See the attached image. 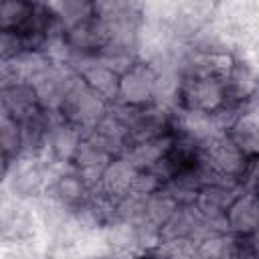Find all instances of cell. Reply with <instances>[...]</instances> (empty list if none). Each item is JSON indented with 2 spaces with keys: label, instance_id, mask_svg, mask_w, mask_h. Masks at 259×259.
<instances>
[{
  "label": "cell",
  "instance_id": "1",
  "mask_svg": "<svg viewBox=\"0 0 259 259\" xmlns=\"http://www.w3.org/2000/svg\"><path fill=\"white\" fill-rule=\"evenodd\" d=\"M4 196L20 202H36L45 196L49 180V164L30 158H18L2 168Z\"/></svg>",
  "mask_w": 259,
  "mask_h": 259
},
{
  "label": "cell",
  "instance_id": "2",
  "mask_svg": "<svg viewBox=\"0 0 259 259\" xmlns=\"http://www.w3.org/2000/svg\"><path fill=\"white\" fill-rule=\"evenodd\" d=\"M109 111V103L103 101L95 91H91L85 81L79 77L71 87L59 115L73 123L83 134H89Z\"/></svg>",
  "mask_w": 259,
  "mask_h": 259
},
{
  "label": "cell",
  "instance_id": "3",
  "mask_svg": "<svg viewBox=\"0 0 259 259\" xmlns=\"http://www.w3.org/2000/svg\"><path fill=\"white\" fill-rule=\"evenodd\" d=\"M227 103L225 83L212 75H194L184 77L180 83L178 95V111H198V113H214Z\"/></svg>",
  "mask_w": 259,
  "mask_h": 259
},
{
  "label": "cell",
  "instance_id": "4",
  "mask_svg": "<svg viewBox=\"0 0 259 259\" xmlns=\"http://www.w3.org/2000/svg\"><path fill=\"white\" fill-rule=\"evenodd\" d=\"M93 190L87 186V182L79 176V172L71 164H53L49 166V180L45 198L73 210L79 204H83Z\"/></svg>",
  "mask_w": 259,
  "mask_h": 259
},
{
  "label": "cell",
  "instance_id": "5",
  "mask_svg": "<svg viewBox=\"0 0 259 259\" xmlns=\"http://www.w3.org/2000/svg\"><path fill=\"white\" fill-rule=\"evenodd\" d=\"M158 97V69L146 61L132 65L119 79L117 103L130 107L154 105Z\"/></svg>",
  "mask_w": 259,
  "mask_h": 259
},
{
  "label": "cell",
  "instance_id": "6",
  "mask_svg": "<svg viewBox=\"0 0 259 259\" xmlns=\"http://www.w3.org/2000/svg\"><path fill=\"white\" fill-rule=\"evenodd\" d=\"M243 194V188L237 180H219L202 186L194 200V208L202 214L206 223H210L219 231H227L225 214L229 206Z\"/></svg>",
  "mask_w": 259,
  "mask_h": 259
},
{
  "label": "cell",
  "instance_id": "7",
  "mask_svg": "<svg viewBox=\"0 0 259 259\" xmlns=\"http://www.w3.org/2000/svg\"><path fill=\"white\" fill-rule=\"evenodd\" d=\"M202 160L219 176L239 182L249 158L233 144V140L227 134H221L202 148Z\"/></svg>",
  "mask_w": 259,
  "mask_h": 259
},
{
  "label": "cell",
  "instance_id": "8",
  "mask_svg": "<svg viewBox=\"0 0 259 259\" xmlns=\"http://www.w3.org/2000/svg\"><path fill=\"white\" fill-rule=\"evenodd\" d=\"M235 65L223 79L225 91H227V101L237 103V105H249L255 93L259 91V63L253 59L235 53Z\"/></svg>",
  "mask_w": 259,
  "mask_h": 259
},
{
  "label": "cell",
  "instance_id": "9",
  "mask_svg": "<svg viewBox=\"0 0 259 259\" xmlns=\"http://www.w3.org/2000/svg\"><path fill=\"white\" fill-rule=\"evenodd\" d=\"M85 134L77 130L73 123L63 119L59 113L51 115L49 125V142H47V164H71L81 140Z\"/></svg>",
  "mask_w": 259,
  "mask_h": 259
},
{
  "label": "cell",
  "instance_id": "10",
  "mask_svg": "<svg viewBox=\"0 0 259 259\" xmlns=\"http://www.w3.org/2000/svg\"><path fill=\"white\" fill-rule=\"evenodd\" d=\"M65 40L73 57H95L109 42V28L97 16H91L65 30Z\"/></svg>",
  "mask_w": 259,
  "mask_h": 259
},
{
  "label": "cell",
  "instance_id": "11",
  "mask_svg": "<svg viewBox=\"0 0 259 259\" xmlns=\"http://www.w3.org/2000/svg\"><path fill=\"white\" fill-rule=\"evenodd\" d=\"M111 160H113L111 154H107L103 148H99L89 138H83L73 160H71V166L79 172V176L87 182V186L91 190H97L101 176H103V172Z\"/></svg>",
  "mask_w": 259,
  "mask_h": 259
},
{
  "label": "cell",
  "instance_id": "12",
  "mask_svg": "<svg viewBox=\"0 0 259 259\" xmlns=\"http://www.w3.org/2000/svg\"><path fill=\"white\" fill-rule=\"evenodd\" d=\"M0 111L22 123L42 109L38 105L34 87L30 83H16V85L0 87Z\"/></svg>",
  "mask_w": 259,
  "mask_h": 259
},
{
  "label": "cell",
  "instance_id": "13",
  "mask_svg": "<svg viewBox=\"0 0 259 259\" xmlns=\"http://www.w3.org/2000/svg\"><path fill=\"white\" fill-rule=\"evenodd\" d=\"M174 134L190 140L192 144H196L202 150L208 142H212L217 136H221L225 132H221L212 113H198V111H182L180 109L176 113V119H174Z\"/></svg>",
  "mask_w": 259,
  "mask_h": 259
},
{
  "label": "cell",
  "instance_id": "14",
  "mask_svg": "<svg viewBox=\"0 0 259 259\" xmlns=\"http://www.w3.org/2000/svg\"><path fill=\"white\" fill-rule=\"evenodd\" d=\"M138 174L140 172L123 156H117V158H113L107 164L97 190L105 198H109L111 202H115L117 198H121V196H125V194H130L134 190L136 180H138Z\"/></svg>",
  "mask_w": 259,
  "mask_h": 259
},
{
  "label": "cell",
  "instance_id": "15",
  "mask_svg": "<svg viewBox=\"0 0 259 259\" xmlns=\"http://www.w3.org/2000/svg\"><path fill=\"white\" fill-rule=\"evenodd\" d=\"M225 227L231 235L239 239H247L259 229V204L257 196L243 192L227 210L225 214Z\"/></svg>",
  "mask_w": 259,
  "mask_h": 259
},
{
  "label": "cell",
  "instance_id": "16",
  "mask_svg": "<svg viewBox=\"0 0 259 259\" xmlns=\"http://www.w3.org/2000/svg\"><path fill=\"white\" fill-rule=\"evenodd\" d=\"M172 144H174V134L146 140V142H136V144L127 146L123 158L138 172H148L168 156V152L172 150Z\"/></svg>",
  "mask_w": 259,
  "mask_h": 259
},
{
  "label": "cell",
  "instance_id": "17",
  "mask_svg": "<svg viewBox=\"0 0 259 259\" xmlns=\"http://www.w3.org/2000/svg\"><path fill=\"white\" fill-rule=\"evenodd\" d=\"M85 138H89L91 142H95L99 148H103L113 158L123 156L125 150H127V146H130L127 127L111 111H107V115L89 134H85Z\"/></svg>",
  "mask_w": 259,
  "mask_h": 259
},
{
  "label": "cell",
  "instance_id": "18",
  "mask_svg": "<svg viewBox=\"0 0 259 259\" xmlns=\"http://www.w3.org/2000/svg\"><path fill=\"white\" fill-rule=\"evenodd\" d=\"M227 136L247 158L257 156L259 154V109L245 107L243 113L237 117V121L229 127Z\"/></svg>",
  "mask_w": 259,
  "mask_h": 259
},
{
  "label": "cell",
  "instance_id": "19",
  "mask_svg": "<svg viewBox=\"0 0 259 259\" xmlns=\"http://www.w3.org/2000/svg\"><path fill=\"white\" fill-rule=\"evenodd\" d=\"M241 239L229 231H214L196 241V259H235Z\"/></svg>",
  "mask_w": 259,
  "mask_h": 259
},
{
  "label": "cell",
  "instance_id": "20",
  "mask_svg": "<svg viewBox=\"0 0 259 259\" xmlns=\"http://www.w3.org/2000/svg\"><path fill=\"white\" fill-rule=\"evenodd\" d=\"M97 61L107 65L109 69H113L115 73L123 75L132 65H136L140 61V51L138 47L119 42V40H109L97 55Z\"/></svg>",
  "mask_w": 259,
  "mask_h": 259
},
{
  "label": "cell",
  "instance_id": "21",
  "mask_svg": "<svg viewBox=\"0 0 259 259\" xmlns=\"http://www.w3.org/2000/svg\"><path fill=\"white\" fill-rule=\"evenodd\" d=\"M0 148H2V168H8L22 154V125L20 121L0 115Z\"/></svg>",
  "mask_w": 259,
  "mask_h": 259
},
{
  "label": "cell",
  "instance_id": "22",
  "mask_svg": "<svg viewBox=\"0 0 259 259\" xmlns=\"http://www.w3.org/2000/svg\"><path fill=\"white\" fill-rule=\"evenodd\" d=\"M178 208H180V204L164 186L146 196V221L156 225L158 229H162L174 217V212Z\"/></svg>",
  "mask_w": 259,
  "mask_h": 259
},
{
  "label": "cell",
  "instance_id": "23",
  "mask_svg": "<svg viewBox=\"0 0 259 259\" xmlns=\"http://www.w3.org/2000/svg\"><path fill=\"white\" fill-rule=\"evenodd\" d=\"M47 6L65 30L93 16V2L87 0H59V2H47Z\"/></svg>",
  "mask_w": 259,
  "mask_h": 259
},
{
  "label": "cell",
  "instance_id": "24",
  "mask_svg": "<svg viewBox=\"0 0 259 259\" xmlns=\"http://www.w3.org/2000/svg\"><path fill=\"white\" fill-rule=\"evenodd\" d=\"M34 12V2L26 0H4L0 4V30L20 32Z\"/></svg>",
  "mask_w": 259,
  "mask_h": 259
},
{
  "label": "cell",
  "instance_id": "25",
  "mask_svg": "<svg viewBox=\"0 0 259 259\" xmlns=\"http://www.w3.org/2000/svg\"><path fill=\"white\" fill-rule=\"evenodd\" d=\"M146 219V196L138 192H130L113 202V221H121L127 225H138Z\"/></svg>",
  "mask_w": 259,
  "mask_h": 259
},
{
  "label": "cell",
  "instance_id": "26",
  "mask_svg": "<svg viewBox=\"0 0 259 259\" xmlns=\"http://www.w3.org/2000/svg\"><path fill=\"white\" fill-rule=\"evenodd\" d=\"M158 253L164 259H196V241L192 239H168L162 241Z\"/></svg>",
  "mask_w": 259,
  "mask_h": 259
},
{
  "label": "cell",
  "instance_id": "27",
  "mask_svg": "<svg viewBox=\"0 0 259 259\" xmlns=\"http://www.w3.org/2000/svg\"><path fill=\"white\" fill-rule=\"evenodd\" d=\"M24 53H28V49H26V42H24L22 34L0 30V63L14 61Z\"/></svg>",
  "mask_w": 259,
  "mask_h": 259
},
{
  "label": "cell",
  "instance_id": "28",
  "mask_svg": "<svg viewBox=\"0 0 259 259\" xmlns=\"http://www.w3.org/2000/svg\"><path fill=\"white\" fill-rule=\"evenodd\" d=\"M245 243H247V247H249V249L259 257V229H257L253 235H249V237L245 239Z\"/></svg>",
  "mask_w": 259,
  "mask_h": 259
},
{
  "label": "cell",
  "instance_id": "29",
  "mask_svg": "<svg viewBox=\"0 0 259 259\" xmlns=\"http://www.w3.org/2000/svg\"><path fill=\"white\" fill-rule=\"evenodd\" d=\"M136 259H164L158 251H152V253H142V255H138Z\"/></svg>",
  "mask_w": 259,
  "mask_h": 259
},
{
  "label": "cell",
  "instance_id": "30",
  "mask_svg": "<svg viewBox=\"0 0 259 259\" xmlns=\"http://www.w3.org/2000/svg\"><path fill=\"white\" fill-rule=\"evenodd\" d=\"M42 259H55V257H51V255H49V253H47V255H45V257H42Z\"/></svg>",
  "mask_w": 259,
  "mask_h": 259
},
{
  "label": "cell",
  "instance_id": "31",
  "mask_svg": "<svg viewBox=\"0 0 259 259\" xmlns=\"http://www.w3.org/2000/svg\"><path fill=\"white\" fill-rule=\"evenodd\" d=\"M255 196H257V204H259V194H255Z\"/></svg>",
  "mask_w": 259,
  "mask_h": 259
}]
</instances>
